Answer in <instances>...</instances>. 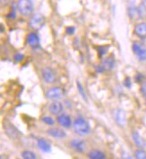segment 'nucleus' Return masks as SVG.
Here are the masks:
<instances>
[{
  "label": "nucleus",
  "mask_w": 146,
  "mask_h": 159,
  "mask_svg": "<svg viewBox=\"0 0 146 159\" xmlns=\"http://www.w3.org/2000/svg\"><path fill=\"white\" fill-rule=\"evenodd\" d=\"M73 128L74 132L80 136H86L91 132L90 124L83 117H77L73 123Z\"/></svg>",
  "instance_id": "obj_1"
},
{
  "label": "nucleus",
  "mask_w": 146,
  "mask_h": 159,
  "mask_svg": "<svg viewBox=\"0 0 146 159\" xmlns=\"http://www.w3.org/2000/svg\"><path fill=\"white\" fill-rule=\"evenodd\" d=\"M17 7L23 16H30L33 13L34 5L31 0H21L17 3Z\"/></svg>",
  "instance_id": "obj_2"
},
{
  "label": "nucleus",
  "mask_w": 146,
  "mask_h": 159,
  "mask_svg": "<svg viewBox=\"0 0 146 159\" xmlns=\"http://www.w3.org/2000/svg\"><path fill=\"white\" fill-rule=\"evenodd\" d=\"M45 23V18L41 14H35L30 19V27L34 30H39Z\"/></svg>",
  "instance_id": "obj_3"
},
{
  "label": "nucleus",
  "mask_w": 146,
  "mask_h": 159,
  "mask_svg": "<svg viewBox=\"0 0 146 159\" xmlns=\"http://www.w3.org/2000/svg\"><path fill=\"white\" fill-rule=\"evenodd\" d=\"M65 95V90L61 87H53L47 90L46 98L48 99H60Z\"/></svg>",
  "instance_id": "obj_4"
},
{
  "label": "nucleus",
  "mask_w": 146,
  "mask_h": 159,
  "mask_svg": "<svg viewBox=\"0 0 146 159\" xmlns=\"http://www.w3.org/2000/svg\"><path fill=\"white\" fill-rule=\"evenodd\" d=\"M132 49L140 61H146V48L143 45L138 42H134Z\"/></svg>",
  "instance_id": "obj_5"
},
{
  "label": "nucleus",
  "mask_w": 146,
  "mask_h": 159,
  "mask_svg": "<svg viewBox=\"0 0 146 159\" xmlns=\"http://www.w3.org/2000/svg\"><path fill=\"white\" fill-rule=\"evenodd\" d=\"M114 119L116 121V123L121 126L125 127L126 124V116H125V112L123 109H117L114 111Z\"/></svg>",
  "instance_id": "obj_6"
},
{
  "label": "nucleus",
  "mask_w": 146,
  "mask_h": 159,
  "mask_svg": "<svg viewBox=\"0 0 146 159\" xmlns=\"http://www.w3.org/2000/svg\"><path fill=\"white\" fill-rule=\"evenodd\" d=\"M49 110L53 116H59L63 114L64 107H63V104L59 101H53L49 104Z\"/></svg>",
  "instance_id": "obj_7"
},
{
  "label": "nucleus",
  "mask_w": 146,
  "mask_h": 159,
  "mask_svg": "<svg viewBox=\"0 0 146 159\" xmlns=\"http://www.w3.org/2000/svg\"><path fill=\"white\" fill-rule=\"evenodd\" d=\"M42 78L45 80V82L47 83H54L56 81V76H55V73L52 71L51 68L49 67H45L42 69Z\"/></svg>",
  "instance_id": "obj_8"
},
{
  "label": "nucleus",
  "mask_w": 146,
  "mask_h": 159,
  "mask_svg": "<svg viewBox=\"0 0 146 159\" xmlns=\"http://www.w3.org/2000/svg\"><path fill=\"white\" fill-rule=\"evenodd\" d=\"M71 148H73L76 152L79 153H83L86 149V143L82 140V139H73L70 142Z\"/></svg>",
  "instance_id": "obj_9"
},
{
  "label": "nucleus",
  "mask_w": 146,
  "mask_h": 159,
  "mask_svg": "<svg viewBox=\"0 0 146 159\" xmlns=\"http://www.w3.org/2000/svg\"><path fill=\"white\" fill-rule=\"evenodd\" d=\"M26 42L33 48H38L40 47V38L35 32H31L28 34Z\"/></svg>",
  "instance_id": "obj_10"
},
{
  "label": "nucleus",
  "mask_w": 146,
  "mask_h": 159,
  "mask_svg": "<svg viewBox=\"0 0 146 159\" xmlns=\"http://www.w3.org/2000/svg\"><path fill=\"white\" fill-rule=\"evenodd\" d=\"M47 133L48 135L51 136L53 138H56V139H64L66 137V131L60 128H50L47 130Z\"/></svg>",
  "instance_id": "obj_11"
},
{
  "label": "nucleus",
  "mask_w": 146,
  "mask_h": 159,
  "mask_svg": "<svg viewBox=\"0 0 146 159\" xmlns=\"http://www.w3.org/2000/svg\"><path fill=\"white\" fill-rule=\"evenodd\" d=\"M58 123L64 128H70L73 125L71 117L66 114H62L61 116H58Z\"/></svg>",
  "instance_id": "obj_12"
},
{
  "label": "nucleus",
  "mask_w": 146,
  "mask_h": 159,
  "mask_svg": "<svg viewBox=\"0 0 146 159\" xmlns=\"http://www.w3.org/2000/svg\"><path fill=\"white\" fill-rule=\"evenodd\" d=\"M37 145H38V148H40V150H41L44 153H49L51 151V146L50 143L45 139L43 138L41 139H39L38 141H37Z\"/></svg>",
  "instance_id": "obj_13"
},
{
  "label": "nucleus",
  "mask_w": 146,
  "mask_h": 159,
  "mask_svg": "<svg viewBox=\"0 0 146 159\" xmlns=\"http://www.w3.org/2000/svg\"><path fill=\"white\" fill-rule=\"evenodd\" d=\"M132 138H133V140H134V142L135 143V145L138 147L139 148H142V149L145 148L146 141L144 140V139L142 137L140 134H139L137 131H134V132H133V134H132Z\"/></svg>",
  "instance_id": "obj_14"
},
{
  "label": "nucleus",
  "mask_w": 146,
  "mask_h": 159,
  "mask_svg": "<svg viewBox=\"0 0 146 159\" xmlns=\"http://www.w3.org/2000/svg\"><path fill=\"white\" fill-rule=\"evenodd\" d=\"M101 66L103 67L104 71H110V70H113L114 67H115V59L113 56H110L106 57L102 61V65Z\"/></svg>",
  "instance_id": "obj_15"
},
{
  "label": "nucleus",
  "mask_w": 146,
  "mask_h": 159,
  "mask_svg": "<svg viewBox=\"0 0 146 159\" xmlns=\"http://www.w3.org/2000/svg\"><path fill=\"white\" fill-rule=\"evenodd\" d=\"M134 33L140 38L146 37V22H141L134 26Z\"/></svg>",
  "instance_id": "obj_16"
},
{
  "label": "nucleus",
  "mask_w": 146,
  "mask_h": 159,
  "mask_svg": "<svg viewBox=\"0 0 146 159\" xmlns=\"http://www.w3.org/2000/svg\"><path fill=\"white\" fill-rule=\"evenodd\" d=\"M89 159H106V156L102 151L99 149H92L88 153Z\"/></svg>",
  "instance_id": "obj_17"
},
{
  "label": "nucleus",
  "mask_w": 146,
  "mask_h": 159,
  "mask_svg": "<svg viewBox=\"0 0 146 159\" xmlns=\"http://www.w3.org/2000/svg\"><path fill=\"white\" fill-rule=\"evenodd\" d=\"M5 130H6V132L8 136L12 139H15V138L18 137V130H16L15 126L11 125L10 123H7L5 125Z\"/></svg>",
  "instance_id": "obj_18"
},
{
  "label": "nucleus",
  "mask_w": 146,
  "mask_h": 159,
  "mask_svg": "<svg viewBox=\"0 0 146 159\" xmlns=\"http://www.w3.org/2000/svg\"><path fill=\"white\" fill-rule=\"evenodd\" d=\"M22 159H38L37 156L32 151L30 150H24L22 152Z\"/></svg>",
  "instance_id": "obj_19"
},
{
  "label": "nucleus",
  "mask_w": 146,
  "mask_h": 159,
  "mask_svg": "<svg viewBox=\"0 0 146 159\" xmlns=\"http://www.w3.org/2000/svg\"><path fill=\"white\" fill-rule=\"evenodd\" d=\"M76 85H77V89H78L79 93H80V95L82 96V99H84L85 101H88L87 96H86V93H85V91H84V89H83V86L82 85V83H81L80 81H77Z\"/></svg>",
  "instance_id": "obj_20"
},
{
  "label": "nucleus",
  "mask_w": 146,
  "mask_h": 159,
  "mask_svg": "<svg viewBox=\"0 0 146 159\" xmlns=\"http://www.w3.org/2000/svg\"><path fill=\"white\" fill-rule=\"evenodd\" d=\"M135 159H146V151L142 148H138L134 152Z\"/></svg>",
  "instance_id": "obj_21"
},
{
  "label": "nucleus",
  "mask_w": 146,
  "mask_h": 159,
  "mask_svg": "<svg viewBox=\"0 0 146 159\" xmlns=\"http://www.w3.org/2000/svg\"><path fill=\"white\" fill-rule=\"evenodd\" d=\"M109 50V46H101L98 48V52H99V57H102L103 56H105Z\"/></svg>",
  "instance_id": "obj_22"
},
{
  "label": "nucleus",
  "mask_w": 146,
  "mask_h": 159,
  "mask_svg": "<svg viewBox=\"0 0 146 159\" xmlns=\"http://www.w3.org/2000/svg\"><path fill=\"white\" fill-rule=\"evenodd\" d=\"M41 121H42L45 124L49 125V126H52V125L55 123V121H54V119L52 118L51 116H43V117L41 118Z\"/></svg>",
  "instance_id": "obj_23"
},
{
  "label": "nucleus",
  "mask_w": 146,
  "mask_h": 159,
  "mask_svg": "<svg viewBox=\"0 0 146 159\" xmlns=\"http://www.w3.org/2000/svg\"><path fill=\"white\" fill-rule=\"evenodd\" d=\"M128 14L131 18H134L135 15H138V9H136L135 7H130L128 10Z\"/></svg>",
  "instance_id": "obj_24"
},
{
  "label": "nucleus",
  "mask_w": 146,
  "mask_h": 159,
  "mask_svg": "<svg viewBox=\"0 0 146 159\" xmlns=\"http://www.w3.org/2000/svg\"><path fill=\"white\" fill-rule=\"evenodd\" d=\"M14 59L16 62H21L24 59V55L22 53H16L15 56H14Z\"/></svg>",
  "instance_id": "obj_25"
},
{
  "label": "nucleus",
  "mask_w": 146,
  "mask_h": 159,
  "mask_svg": "<svg viewBox=\"0 0 146 159\" xmlns=\"http://www.w3.org/2000/svg\"><path fill=\"white\" fill-rule=\"evenodd\" d=\"M66 32L68 35H73L75 32V28L73 26H68L66 28Z\"/></svg>",
  "instance_id": "obj_26"
},
{
  "label": "nucleus",
  "mask_w": 146,
  "mask_h": 159,
  "mask_svg": "<svg viewBox=\"0 0 146 159\" xmlns=\"http://www.w3.org/2000/svg\"><path fill=\"white\" fill-rule=\"evenodd\" d=\"M15 17H16V14H15V8H13L12 9V11L9 13L7 15V18L8 19H15Z\"/></svg>",
  "instance_id": "obj_27"
},
{
  "label": "nucleus",
  "mask_w": 146,
  "mask_h": 159,
  "mask_svg": "<svg viewBox=\"0 0 146 159\" xmlns=\"http://www.w3.org/2000/svg\"><path fill=\"white\" fill-rule=\"evenodd\" d=\"M124 84H125V86L127 88V89H130V88H131L132 82H131V80H130V78H129V77L125 80Z\"/></svg>",
  "instance_id": "obj_28"
},
{
  "label": "nucleus",
  "mask_w": 146,
  "mask_h": 159,
  "mask_svg": "<svg viewBox=\"0 0 146 159\" xmlns=\"http://www.w3.org/2000/svg\"><path fill=\"white\" fill-rule=\"evenodd\" d=\"M143 80H144V75H143V74H141V73L136 74V76H135V80H136L137 82L143 81Z\"/></svg>",
  "instance_id": "obj_29"
},
{
  "label": "nucleus",
  "mask_w": 146,
  "mask_h": 159,
  "mask_svg": "<svg viewBox=\"0 0 146 159\" xmlns=\"http://www.w3.org/2000/svg\"><path fill=\"white\" fill-rule=\"evenodd\" d=\"M141 92L142 93H144V94H146V81L144 82V84H143V86H142V89H141Z\"/></svg>",
  "instance_id": "obj_30"
},
{
  "label": "nucleus",
  "mask_w": 146,
  "mask_h": 159,
  "mask_svg": "<svg viewBox=\"0 0 146 159\" xmlns=\"http://www.w3.org/2000/svg\"><path fill=\"white\" fill-rule=\"evenodd\" d=\"M144 98H145V101H146V94L144 95Z\"/></svg>",
  "instance_id": "obj_31"
}]
</instances>
